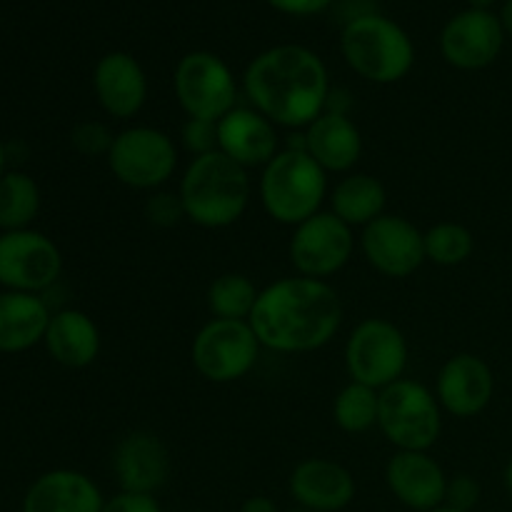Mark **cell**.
<instances>
[{
  "label": "cell",
  "mask_w": 512,
  "mask_h": 512,
  "mask_svg": "<svg viewBox=\"0 0 512 512\" xmlns=\"http://www.w3.org/2000/svg\"><path fill=\"white\" fill-rule=\"evenodd\" d=\"M330 90L325 60L298 43L265 48L243 73V93L250 108L288 130H305L325 113Z\"/></svg>",
  "instance_id": "obj_1"
},
{
  "label": "cell",
  "mask_w": 512,
  "mask_h": 512,
  "mask_svg": "<svg viewBox=\"0 0 512 512\" xmlns=\"http://www.w3.org/2000/svg\"><path fill=\"white\" fill-rule=\"evenodd\" d=\"M248 323L260 345L273 353H315L338 335L343 300L330 280L290 275L260 288Z\"/></svg>",
  "instance_id": "obj_2"
},
{
  "label": "cell",
  "mask_w": 512,
  "mask_h": 512,
  "mask_svg": "<svg viewBox=\"0 0 512 512\" xmlns=\"http://www.w3.org/2000/svg\"><path fill=\"white\" fill-rule=\"evenodd\" d=\"M250 195V170L220 150L190 158L178 188L185 220L205 230H223L238 223L248 210Z\"/></svg>",
  "instance_id": "obj_3"
},
{
  "label": "cell",
  "mask_w": 512,
  "mask_h": 512,
  "mask_svg": "<svg viewBox=\"0 0 512 512\" xmlns=\"http://www.w3.org/2000/svg\"><path fill=\"white\" fill-rule=\"evenodd\" d=\"M258 195L275 223L295 228L323 210L330 195L328 173L305 153L303 145H285L260 170Z\"/></svg>",
  "instance_id": "obj_4"
},
{
  "label": "cell",
  "mask_w": 512,
  "mask_h": 512,
  "mask_svg": "<svg viewBox=\"0 0 512 512\" xmlns=\"http://www.w3.org/2000/svg\"><path fill=\"white\" fill-rule=\"evenodd\" d=\"M340 53L355 75L375 85L400 83L415 65L413 38L383 13L348 20L340 30Z\"/></svg>",
  "instance_id": "obj_5"
},
{
  "label": "cell",
  "mask_w": 512,
  "mask_h": 512,
  "mask_svg": "<svg viewBox=\"0 0 512 512\" xmlns=\"http://www.w3.org/2000/svg\"><path fill=\"white\" fill-rule=\"evenodd\" d=\"M378 430L395 450L430 453L443 433V408L435 390L413 378H400L380 390Z\"/></svg>",
  "instance_id": "obj_6"
},
{
  "label": "cell",
  "mask_w": 512,
  "mask_h": 512,
  "mask_svg": "<svg viewBox=\"0 0 512 512\" xmlns=\"http://www.w3.org/2000/svg\"><path fill=\"white\" fill-rule=\"evenodd\" d=\"M173 90L180 110L195 120L218 123L238 108V78L230 65L210 50H193L178 60Z\"/></svg>",
  "instance_id": "obj_7"
},
{
  "label": "cell",
  "mask_w": 512,
  "mask_h": 512,
  "mask_svg": "<svg viewBox=\"0 0 512 512\" xmlns=\"http://www.w3.org/2000/svg\"><path fill=\"white\" fill-rule=\"evenodd\" d=\"M105 160L120 185L155 193L178 170V145L165 130L153 125H130L115 133L113 148Z\"/></svg>",
  "instance_id": "obj_8"
},
{
  "label": "cell",
  "mask_w": 512,
  "mask_h": 512,
  "mask_svg": "<svg viewBox=\"0 0 512 512\" xmlns=\"http://www.w3.org/2000/svg\"><path fill=\"white\" fill-rule=\"evenodd\" d=\"M260 350L263 345L248 320L210 318L190 343V360L200 378L228 385L253 373Z\"/></svg>",
  "instance_id": "obj_9"
},
{
  "label": "cell",
  "mask_w": 512,
  "mask_h": 512,
  "mask_svg": "<svg viewBox=\"0 0 512 512\" xmlns=\"http://www.w3.org/2000/svg\"><path fill=\"white\" fill-rule=\"evenodd\" d=\"M408 338L388 318H365L345 340V370L355 383L385 390L405 378L408 370Z\"/></svg>",
  "instance_id": "obj_10"
},
{
  "label": "cell",
  "mask_w": 512,
  "mask_h": 512,
  "mask_svg": "<svg viewBox=\"0 0 512 512\" xmlns=\"http://www.w3.org/2000/svg\"><path fill=\"white\" fill-rule=\"evenodd\" d=\"M358 248L355 230L333 210H320L305 223L295 225L288 243V258L303 278L330 280L338 275Z\"/></svg>",
  "instance_id": "obj_11"
},
{
  "label": "cell",
  "mask_w": 512,
  "mask_h": 512,
  "mask_svg": "<svg viewBox=\"0 0 512 512\" xmlns=\"http://www.w3.org/2000/svg\"><path fill=\"white\" fill-rule=\"evenodd\" d=\"M63 275L58 243L35 228L0 233V288L45 295Z\"/></svg>",
  "instance_id": "obj_12"
},
{
  "label": "cell",
  "mask_w": 512,
  "mask_h": 512,
  "mask_svg": "<svg viewBox=\"0 0 512 512\" xmlns=\"http://www.w3.org/2000/svg\"><path fill=\"white\" fill-rule=\"evenodd\" d=\"M358 245L370 268L385 278H410L428 263L425 230L403 215L383 213L360 230Z\"/></svg>",
  "instance_id": "obj_13"
},
{
  "label": "cell",
  "mask_w": 512,
  "mask_h": 512,
  "mask_svg": "<svg viewBox=\"0 0 512 512\" xmlns=\"http://www.w3.org/2000/svg\"><path fill=\"white\" fill-rule=\"evenodd\" d=\"M505 30L493 10L465 8L455 13L440 30V55L458 70L490 68L505 48Z\"/></svg>",
  "instance_id": "obj_14"
},
{
  "label": "cell",
  "mask_w": 512,
  "mask_h": 512,
  "mask_svg": "<svg viewBox=\"0 0 512 512\" xmlns=\"http://www.w3.org/2000/svg\"><path fill=\"white\" fill-rule=\"evenodd\" d=\"M495 395V375L488 360L475 353L450 355L435 378V398L453 418H478Z\"/></svg>",
  "instance_id": "obj_15"
},
{
  "label": "cell",
  "mask_w": 512,
  "mask_h": 512,
  "mask_svg": "<svg viewBox=\"0 0 512 512\" xmlns=\"http://www.w3.org/2000/svg\"><path fill=\"white\" fill-rule=\"evenodd\" d=\"M110 470L120 493L155 495L170 478V453L155 433L133 430L113 448Z\"/></svg>",
  "instance_id": "obj_16"
},
{
  "label": "cell",
  "mask_w": 512,
  "mask_h": 512,
  "mask_svg": "<svg viewBox=\"0 0 512 512\" xmlns=\"http://www.w3.org/2000/svg\"><path fill=\"white\" fill-rule=\"evenodd\" d=\"M390 495L413 512H433L445 505L448 475L443 465L423 450H395L385 465Z\"/></svg>",
  "instance_id": "obj_17"
},
{
  "label": "cell",
  "mask_w": 512,
  "mask_h": 512,
  "mask_svg": "<svg viewBox=\"0 0 512 512\" xmlns=\"http://www.w3.org/2000/svg\"><path fill=\"white\" fill-rule=\"evenodd\" d=\"M93 93L108 118L130 120L148 103V75L135 55L110 50L93 68Z\"/></svg>",
  "instance_id": "obj_18"
},
{
  "label": "cell",
  "mask_w": 512,
  "mask_h": 512,
  "mask_svg": "<svg viewBox=\"0 0 512 512\" xmlns=\"http://www.w3.org/2000/svg\"><path fill=\"white\" fill-rule=\"evenodd\" d=\"M295 508L310 512H343L358 495L355 475L330 458H305L288 478Z\"/></svg>",
  "instance_id": "obj_19"
},
{
  "label": "cell",
  "mask_w": 512,
  "mask_h": 512,
  "mask_svg": "<svg viewBox=\"0 0 512 512\" xmlns=\"http://www.w3.org/2000/svg\"><path fill=\"white\" fill-rule=\"evenodd\" d=\"M218 150L245 170H263L283 150L280 128L250 105H238L218 120Z\"/></svg>",
  "instance_id": "obj_20"
},
{
  "label": "cell",
  "mask_w": 512,
  "mask_h": 512,
  "mask_svg": "<svg viewBox=\"0 0 512 512\" xmlns=\"http://www.w3.org/2000/svg\"><path fill=\"white\" fill-rule=\"evenodd\" d=\"M105 495L90 475L55 468L38 475L23 495L20 512H103Z\"/></svg>",
  "instance_id": "obj_21"
},
{
  "label": "cell",
  "mask_w": 512,
  "mask_h": 512,
  "mask_svg": "<svg viewBox=\"0 0 512 512\" xmlns=\"http://www.w3.org/2000/svg\"><path fill=\"white\" fill-rule=\"evenodd\" d=\"M303 150L328 175H348L363 155V133L350 113L325 110L303 130Z\"/></svg>",
  "instance_id": "obj_22"
},
{
  "label": "cell",
  "mask_w": 512,
  "mask_h": 512,
  "mask_svg": "<svg viewBox=\"0 0 512 512\" xmlns=\"http://www.w3.org/2000/svg\"><path fill=\"white\" fill-rule=\"evenodd\" d=\"M43 345L58 365L83 370L98 360L103 338H100L98 323L85 310L63 308L53 310Z\"/></svg>",
  "instance_id": "obj_23"
},
{
  "label": "cell",
  "mask_w": 512,
  "mask_h": 512,
  "mask_svg": "<svg viewBox=\"0 0 512 512\" xmlns=\"http://www.w3.org/2000/svg\"><path fill=\"white\" fill-rule=\"evenodd\" d=\"M53 310L43 295L3 290L0 293V353H25L45 340Z\"/></svg>",
  "instance_id": "obj_24"
},
{
  "label": "cell",
  "mask_w": 512,
  "mask_h": 512,
  "mask_svg": "<svg viewBox=\"0 0 512 512\" xmlns=\"http://www.w3.org/2000/svg\"><path fill=\"white\" fill-rule=\"evenodd\" d=\"M330 210L338 215L343 223H348L350 228H360L370 225L373 220H378L385 213V205H388V190L380 183V178L370 173H353L343 175V178L335 183V188L328 195Z\"/></svg>",
  "instance_id": "obj_25"
},
{
  "label": "cell",
  "mask_w": 512,
  "mask_h": 512,
  "mask_svg": "<svg viewBox=\"0 0 512 512\" xmlns=\"http://www.w3.org/2000/svg\"><path fill=\"white\" fill-rule=\"evenodd\" d=\"M43 205L40 185L23 170H8L0 178V233L33 228Z\"/></svg>",
  "instance_id": "obj_26"
},
{
  "label": "cell",
  "mask_w": 512,
  "mask_h": 512,
  "mask_svg": "<svg viewBox=\"0 0 512 512\" xmlns=\"http://www.w3.org/2000/svg\"><path fill=\"white\" fill-rule=\"evenodd\" d=\"M260 288L253 278L243 273H223L208 285L205 303L213 318L220 320H250Z\"/></svg>",
  "instance_id": "obj_27"
},
{
  "label": "cell",
  "mask_w": 512,
  "mask_h": 512,
  "mask_svg": "<svg viewBox=\"0 0 512 512\" xmlns=\"http://www.w3.org/2000/svg\"><path fill=\"white\" fill-rule=\"evenodd\" d=\"M380 390L350 380L333 400V420L343 433L363 435L378 428Z\"/></svg>",
  "instance_id": "obj_28"
},
{
  "label": "cell",
  "mask_w": 512,
  "mask_h": 512,
  "mask_svg": "<svg viewBox=\"0 0 512 512\" xmlns=\"http://www.w3.org/2000/svg\"><path fill=\"white\" fill-rule=\"evenodd\" d=\"M475 250V235L455 220H443L425 230V258L440 268H458L468 263Z\"/></svg>",
  "instance_id": "obj_29"
},
{
  "label": "cell",
  "mask_w": 512,
  "mask_h": 512,
  "mask_svg": "<svg viewBox=\"0 0 512 512\" xmlns=\"http://www.w3.org/2000/svg\"><path fill=\"white\" fill-rule=\"evenodd\" d=\"M113 140L115 133L108 125L100 123V120H83V123H78L70 130V145L80 155H85V158H98V155L108 158Z\"/></svg>",
  "instance_id": "obj_30"
},
{
  "label": "cell",
  "mask_w": 512,
  "mask_h": 512,
  "mask_svg": "<svg viewBox=\"0 0 512 512\" xmlns=\"http://www.w3.org/2000/svg\"><path fill=\"white\" fill-rule=\"evenodd\" d=\"M180 143H183V148L188 150L193 158L215 153V150H218V123L188 118L183 130H180Z\"/></svg>",
  "instance_id": "obj_31"
},
{
  "label": "cell",
  "mask_w": 512,
  "mask_h": 512,
  "mask_svg": "<svg viewBox=\"0 0 512 512\" xmlns=\"http://www.w3.org/2000/svg\"><path fill=\"white\" fill-rule=\"evenodd\" d=\"M145 218L155 228H173L180 220L185 218L183 203H180L178 193H163V190H155L153 195L145 203Z\"/></svg>",
  "instance_id": "obj_32"
},
{
  "label": "cell",
  "mask_w": 512,
  "mask_h": 512,
  "mask_svg": "<svg viewBox=\"0 0 512 512\" xmlns=\"http://www.w3.org/2000/svg\"><path fill=\"white\" fill-rule=\"evenodd\" d=\"M480 483L473 478V475H453L448 478V490H445V505L463 512H475L480 503Z\"/></svg>",
  "instance_id": "obj_33"
},
{
  "label": "cell",
  "mask_w": 512,
  "mask_h": 512,
  "mask_svg": "<svg viewBox=\"0 0 512 512\" xmlns=\"http://www.w3.org/2000/svg\"><path fill=\"white\" fill-rule=\"evenodd\" d=\"M103 512H163L155 495L138 493H115L113 498L105 500Z\"/></svg>",
  "instance_id": "obj_34"
},
{
  "label": "cell",
  "mask_w": 512,
  "mask_h": 512,
  "mask_svg": "<svg viewBox=\"0 0 512 512\" xmlns=\"http://www.w3.org/2000/svg\"><path fill=\"white\" fill-rule=\"evenodd\" d=\"M273 10L283 15H293V18H310V15L325 13L333 8L338 0H265Z\"/></svg>",
  "instance_id": "obj_35"
},
{
  "label": "cell",
  "mask_w": 512,
  "mask_h": 512,
  "mask_svg": "<svg viewBox=\"0 0 512 512\" xmlns=\"http://www.w3.org/2000/svg\"><path fill=\"white\" fill-rule=\"evenodd\" d=\"M240 512H283V510H280L278 503H275L273 498H268V495H253V498L243 500Z\"/></svg>",
  "instance_id": "obj_36"
},
{
  "label": "cell",
  "mask_w": 512,
  "mask_h": 512,
  "mask_svg": "<svg viewBox=\"0 0 512 512\" xmlns=\"http://www.w3.org/2000/svg\"><path fill=\"white\" fill-rule=\"evenodd\" d=\"M500 23H503V30L508 38H512V0H505L503 8H500Z\"/></svg>",
  "instance_id": "obj_37"
},
{
  "label": "cell",
  "mask_w": 512,
  "mask_h": 512,
  "mask_svg": "<svg viewBox=\"0 0 512 512\" xmlns=\"http://www.w3.org/2000/svg\"><path fill=\"white\" fill-rule=\"evenodd\" d=\"M8 145H5V140L0 138V178H3L5 173H8Z\"/></svg>",
  "instance_id": "obj_38"
},
{
  "label": "cell",
  "mask_w": 512,
  "mask_h": 512,
  "mask_svg": "<svg viewBox=\"0 0 512 512\" xmlns=\"http://www.w3.org/2000/svg\"><path fill=\"white\" fill-rule=\"evenodd\" d=\"M468 3V8H475V10H493V5L498 3V0H465Z\"/></svg>",
  "instance_id": "obj_39"
},
{
  "label": "cell",
  "mask_w": 512,
  "mask_h": 512,
  "mask_svg": "<svg viewBox=\"0 0 512 512\" xmlns=\"http://www.w3.org/2000/svg\"><path fill=\"white\" fill-rule=\"evenodd\" d=\"M503 483H505V490H508V493H510V498H512V455H510V458H508V465H505Z\"/></svg>",
  "instance_id": "obj_40"
},
{
  "label": "cell",
  "mask_w": 512,
  "mask_h": 512,
  "mask_svg": "<svg viewBox=\"0 0 512 512\" xmlns=\"http://www.w3.org/2000/svg\"><path fill=\"white\" fill-rule=\"evenodd\" d=\"M433 512H463V510H455V508H448V505H440V508H435Z\"/></svg>",
  "instance_id": "obj_41"
},
{
  "label": "cell",
  "mask_w": 512,
  "mask_h": 512,
  "mask_svg": "<svg viewBox=\"0 0 512 512\" xmlns=\"http://www.w3.org/2000/svg\"><path fill=\"white\" fill-rule=\"evenodd\" d=\"M283 512H310V510H303V508H290V510H283Z\"/></svg>",
  "instance_id": "obj_42"
}]
</instances>
